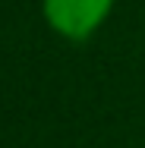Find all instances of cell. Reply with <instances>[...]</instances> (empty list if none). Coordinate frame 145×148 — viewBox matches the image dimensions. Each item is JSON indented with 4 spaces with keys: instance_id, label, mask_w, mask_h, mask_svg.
I'll list each match as a JSON object with an SVG mask.
<instances>
[{
    "instance_id": "6da1fadb",
    "label": "cell",
    "mask_w": 145,
    "mask_h": 148,
    "mask_svg": "<svg viewBox=\"0 0 145 148\" xmlns=\"http://www.w3.org/2000/svg\"><path fill=\"white\" fill-rule=\"evenodd\" d=\"M114 0H44V16L63 38L82 41L98 29Z\"/></svg>"
}]
</instances>
